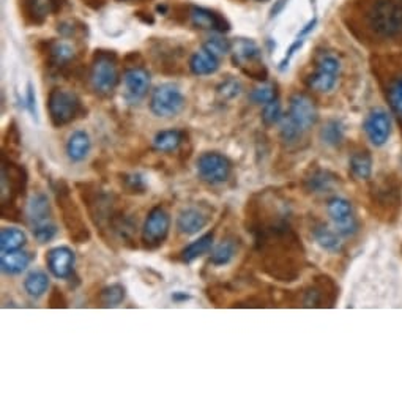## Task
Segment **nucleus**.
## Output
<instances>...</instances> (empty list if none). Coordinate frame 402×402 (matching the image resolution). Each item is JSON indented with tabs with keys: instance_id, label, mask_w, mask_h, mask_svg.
I'll return each mask as SVG.
<instances>
[{
	"instance_id": "obj_1",
	"label": "nucleus",
	"mask_w": 402,
	"mask_h": 402,
	"mask_svg": "<svg viewBox=\"0 0 402 402\" xmlns=\"http://www.w3.org/2000/svg\"><path fill=\"white\" fill-rule=\"evenodd\" d=\"M81 199L91 215L95 227H98L101 234H109L111 237L120 241H131L133 232L136 229L131 216L120 208L117 196L101 189L93 183H78Z\"/></svg>"
},
{
	"instance_id": "obj_2",
	"label": "nucleus",
	"mask_w": 402,
	"mask_h": 402,
	"mask_svg": "<svg viewBox=\"0 0 402 402\" xmlns=\"http://www.w3.org/2000/svg\"><path fill=\"white\" fill-rule=\"evenodd\" d=\"M53 191L55 196V202L62 213V221L67 231L76 243H87L91 240V231L86 225L84 216H82L78 203L74 202L72 188L68 187L65 180H57L53 183Z\"/></svg>"
},
{
	"instance_id": "obj_3",
	"label": "nucleus",
	"mask_w": 402,
	"mask_h": 402,
	"mask_svg": "<svg viewBox=\"0 0 402 402\" xmlns=\"http://www.w3.org/2000/svg\"><path fill=\"white\" fill-rule=\"evenodd\" d=\"M27 189V172L21 164H16L13 159L4 156L2 161V210L10 207V213L4 216L8 220L18 212L16 201L25 196Z\"/></svg>"
},
{
	"instance_id": "obj_4",
	"label": "nucleus",
	"mask_w": 402,
	"mask_h": 402,
	"mask_svg": "<svg viewBox=\"0 0 402 402\" xmlns=\"http://www.w3.org/2000/svg\"><path fill=\"white\" fill-rule=\"evenodd\" d=\"M368 18L369 25L380 36H396L402 32V6L393 0H377Z\"/></svg>"
},
{
	"instance_id": "obj_5",
	"label": "nucleus",
	"mask_w": 402,
	"mask_h": 402,
	"mask_svg": "<svg viewBox=\"0 0 402 402\" xmlns=\"http://www.w3.org/2000/svg\"><path fill=\"white\" fill-rule=\"evenodd\" d=\"M48 112L51 123H53L55 128H60V126L74 122V120L81 116V100L78 98V95L73 92L63 91V88H55V91L49 93Z\"/></svg>"
},
{
	"instance_id": "obj_6",
	"label": "nucleus",
	"mask_w": 402,
	"mask_h": 402,
	"mask_svg": "<svg viewBox=\"0 0 402 402\" xmlns=\"http://www.w3.org/2000/svg\"><path fill=\"white\" fill-rule=\"evenodd\" d=\"M91 82L93 91L98 95H112L119 86V69L116 57L109 53H100L95 55L92 69H91Z\"/></svg>"
},
{
	"instance_id": "obj_7",
	"label": "nucleus",
	"mask_w": 402,
	"mask_h": 402,
	"mask_svg": "<svg viewBox=\"0 0 402 402\" xmlns=\"http://www.w3.org/2000/svg\"><path fill=\"white\" fill-rule=\"evenodd\" d=\"M185 106H187V100L180 88L174 84L158 86L152 93L150 111L156 117H175L185 109Z\"/></svg>"
},
{
	"instance_id": "obj_8",
	"label": "nucleus",
	"mask_w": 402,
	"mask_h": 402,
	"mask_svg": "<svg viewBox=\"0 0 402 402\" xmlns=\"http://www.w3.org/2000/svg\"><path fill=\"white\" fill-rule=\"evenodd\" d=\"M170 231V215L168 210L158 206L150 210L147 215L144 227H142V245L147 250H158L159 246L164 245L168 240V235Z\"/></svg>"
},
{
	"instance_id": "obj_9",
	"label": "nucleus",
	"mask_w": 402,
	"mask_h": 402,
	"mask_svg": "<svg viewBox=\"0 0 402 402\" xmlns=\"http://www.w3.org/2000/svg\"><path fill=\"white\" fill-rule=\"evenodd\" d=\"M197 175L208 185H221L227 182L232 172V164L227 156L218 152H206L196 161Z\"/></svg>"
},
{
	"instance_id": "obj_10",
	"label": "nucleus",
	"mask_w": 402,
	"mask_h": 402,
	"mask_svg": "<svg viewBox=\"0 0 402 402\" xmlns=\"http://www.w3.org/2000/svg\"><path fill=\"white\" fill-rule=\"evenodd\" d=\"M234 54V63L235 67H240L245 73L254 76V78L262 81L265 79V68L262 67V55H260V49L254 41L251 40H237L232 44Z\"/></svg>"
},
{
	"instance_id": "obj_11",
	"label": "nucleus",
	"mask_w": 402,
	"mask_h": 402,
	"mask_svg": "<svg viewBox=\"0 0 402 402\" xmlns=\"http://www.w3.org/2000/svg\"><path fill=\"white\" fill-rule=\"evenodd\" d=\"M286 119L289 120L292 125H295L300 131L306 133L317 123L319 119V112L314 101H312L308 95H293L289 101V112H287Z\"/></svg>"
},
{
	"instance_id": "obj_12",
	"label": "nucleus",
	"mask_w": 402,
	"mask_h": 402,
	"mask_svg": "<svg viewBox=\"0 0 402 402\" xmlns=\"http://www.w3.org/2000/svg\"><path fill=\"white\" fill-rule=\"evenodd\" d=\"M341 63L331 54H322L317 59V69L308 78V86L316 92L333 91L340 74Z\"/></svg>"
},
{
	"instance_id": "obj_13",
	"label": "nucleus",
	"mask_w": 402,
	"mask_h": 402,
	"mask_svg": "<svg viewBox=\"0 0 402 402\" xmlns=\"http://www.w3.org/2000/svg\"><path fill=\"white\" fill-rule=\"evenodd\" d=\"M327 212L331 221L335 222V227L340 235L350 237L359 231V221L354 215L352 203L344 197H333L327 203Z\"/></svg>"
},
{
	"instance_id": "obj_14",
	"label": "nucleus",
	"mask_w": 402,
	"mask_h": 402,
	"mask_svg": "<svg viewBox=\"0 0 402 402\" xmlns=\"http://www.w3.org/2000/svg\"><path fill=\"white\" fill-rule=\"evenodd\" d=\"M212 215L199 206H188L177 215V229L183 235H196L208 226Z\"/></svg>"
},
{
	"instance_id": "obj_15",
	"label": "nucleus",
	"mask_w": 402,
	"mask_h": 402,
	"mask_svg": "<svg viewBox=\"0 0 402 402\" xmlns=\"http://www.w3.org/2000/svg\"><path fill=\"white\" fill-rule=\"evenodd\" d=\"M76 256L74 251L68 246H55L46 254V265L54 278L68 279L74 272Z\"/></svg>"
},
{
	"instance_id": "obj_16",
	"label": "nucleus",
	"mask_w": 402,
	"mask_h": 402,
	"mask_svg": "<svg viewBox=\"0 0 402 402\" xmlns=\"http://www.w3.org/2000/svg\"><path fill=\"white\" fill-rule=\"evenodd\" d=\"M125 84V100L130 105H136L142 100L150 88V74L147 69L134 67L126 69L123 74Z\"/></svg>"
},
{
	"instance_id": "obj_17",
	"label": "nucleus",
	"mask_w": 402,
	"mask_h": 402,
	"mask_svg": "<svg viewBox=\"0 0 402 402\" xmlns=\"http://www.w3.org/2000/svg\"><path fill=\"white\" fill-rule=\"evenodd\" d=\"M363 128L373 145L382 147L391 136V119L385 111L375 109L366 117Z\"/></svg>"
},
{
	"instance_id": "obj_18",
	"label": "nucleus",
	"mask_w": 402,
	"mask_h": 402,
	"mask_svg": "<svg viewBox=\"0 0 402 402\" xmlns=\"http://www.w3.org/2000/svg\"><path fill=\"white\" fill-rule=\"evenodd\" d=\"M27 220L32 227L53 222V210H51L49 197L41 191H36L30 196L27 202Z\"/></svg>"
},
{
	"instance_id": "obj_19",
	"label": "nucleus",
	"mask_w": 402,
	"mask_h": 402,
	"mask_svg": "<svg viewBox=\"0 0 402 402\" xmlns=\"http://www.w3.org/2000/svg\"><path fill=\"white\" fill-rule=\"evenodd\" d=\"M92 149L91 136L86 131L76 130L67 140V155L72 163H81L88 156Z\"/></svg>"
},
{
	"instance_id": "obj_20",
	"label": "nucleus",
	"mask_w": 402,
	"mask_h": 402,
	"mask_svg": "<svg viewBox=\"0 0 402 402\" xmlns=\"http://www.w3.org/2000/svg\"><path fill=\"white\" fill-rule=\"evenodd\" d=\"M189 16H191V22H193L196 27L203 29V30L225 32L229 29L225 19L207 8H201V6H193Z\"/></svg>"
},
{
	"instance_id": "obj_21",
	"label": "nucleus",
	"mask_w": 402,
	"mask_h": 402,
	"mask_svg": "<svg viewBox=\"0 0 402 402\" xmlns=\"http://www.w3.org/2000/svg\"><path fill=\"white\" fill-rule=\"evenodd\" d=\"M32 262V256L29 253H24L21 250L11 251V253H2V257H0V267H2V272L8 276H16V274H21L22 272L27 270V267Z\"/></svg>"
},
{
	"instance_id": "obj_22",
	"label": "nucleus",
	"mask_w": 402,
	"mask_h": 402,
	"mask_svg": "<svg viewBox=\"0 0 402 402\" xmlns=\"http://www.w3.org/2000/svg\"><path fill=\"white\" fill-rule=\"evenodd\" d=\"M189 68H191V72L197 76L213 74L216 69L220 68L218 57L203 48L202 51H197V53L191 57Z\"/></svg>"
},
{
	"instance_id": "obj_23",
	"label": "nucleus",
	"mask_w": 402,
	"mask_h": 402,
	"mask_svg": "<svg viewBox=\"0 0 402 402\" xmlns=\"http://www.w3.org/2000/svg\"><path fill=\"white\" fill-rule=\"evenodd\" d=\"M239 253V239L226 237L221 243L212 251L210 264L215 267H226L232 262Z\"/></svg>"
},
{
	"instance_id": "obj_24",
	"label": "nucleus",
	"mask_w": 402,
	"mask_h": 402,
	"mask_svg": "<svg viewBox=\"0 0 402 402\" xmlns=\"http://www.w3.org/2000/svg\"><path fill=\"white\" fill-rule=\"evenodd\" d=\"M213 240H215V234L213 232H207L203 234L202 237H199L194 241H191L188 246H185L182 253H180V259L185 264H191L194 262L196 259H199L203 254H207L213 246Z\"/></svg>"
},
{
	"instance_id": "obj_25",
	"label": "nucleus",
	"mask_w": 402,
	"mask_h": 402,
	"mask_svg": "<svg viewBox=\"0 0 402 402\" xmlns=\"http://www.w3.org/2000/svg\"><path fill=\"white\" fill-rule=\"evenodd\" d=\"M337 178L333 172L317 169L312 172V174L306 178V189L311 191V193L321 194V193H328L330 189L335 188V185L337 183Z\"/></svg>"
},
{
	"instance_id": "obj_26",
	"label": "nucleus",
	"mask_w": 402,
	"mask_h": 402,
	"mask_svg": "<svg viewBox=\"0 0 402 402\" xmlns=\"http://www.w3.org/2000/svg\"><path fill=\"white\" fill-rule=\"evenodd\" d=\"M312 237H314L316 243L322 248L323 251L330 254H337L342 251V241L337 237V234L331 231L327 226L319 225L312 229Z\"/></svg>"
},
{
	"instance_id": "obj_27",
	"label": "nucleus",
	"mask_w": 402,
	"mask_h": 402,
	"mask_svg": "<svg viewBox=\"0 0 402 402\" xmlns=\"http://www.w3.org/2000/svg\"><path fill=\"white\" fill-rule=\"evenodd\" d=\"M24 289L30 298H41L49 289V276L46 272L34 270L24 279Z\"/></svg>"
},
{
	"instance_id": "obj_28",
	"label": "nucleus",
	"mask_w": 402,
	"mask_h": 402,
	"mask_svg": "<svg viewBox=\"0 0 402 402\" xmlns=\"http://www.w3.org/2000/svg\"><path fill=\"white\" fill-rule=\"evenodd\" d=\"M185 133L180 130H164L156 133V136L153 138V147L158 152L169 153L175 152L178 147L183 144Z\"/></svg>"
},
{
	"instance_id": "obj_29",
	"label": "nucleus",
	"mask_w": 402,
	"mask_h": 402,
	"mask_svg": "<svg viewBox=\"0 0 402 402\" xmlns=\"http://www.w3.org/2000/svg\"><path fill=\"white\" fill-rule=\"evenodd\" d=\"M25 243H27V235L22 229L4 227L0 232V250L2 253L22 250Z\"/></svg>"
},
{
	"instance_id": "obj_30",
	"label": "nucleus",
	"mask_w": 402,
	"mask_h": 402,
	"mask_svg": "<svg viewBox=\"0 0 402 402\" xmlns=\"http://www.w3.org/2000/svg\"><path fill=\"white\" fill-rule=\"evenodd\" d=\"M350 172L359 180H368L373 175V156L369 152H355L349 159Z\"/></svg>"
},
{
	"instance_id": "obj_31",
	"label": "nucleus",
	"mask_w": 402,
	"mask_h": 402,
	"mask_svg": "<svg viewBox=\"0 0 402 402\" xmlns=\"http://www.w3.org/2000/svg\"><path fill=\"white\" fill-rule=\"evenodd\" d=\"M321 139L330 147H340L344 140V125L340 120H328L321 130Z\"/></svg>"
},
{
	"instance_id": "obj_32",
	"label": "nucleus",
	"mask_w": 402,
	"mask_h": 402,
	"mask_svg": "<svg viewBox=\"0 0 402 402\" xmlns=\"http://www.w3.org/2000/svg\"><path fill=\"white\" fill-rule=\"evenodd\" d=\"M126 290L122 284H111L106 286L103 290L100 292V304L105 308H116L125 300Z\"/></svg>"
},
{
	"instance_id": "obj_33",
	"label": "nucleus",
	"mask_w": 402,
	"mask_h": 402,
	"mask_svg": "<svg viewBox=\"0 0 402 402\" xmlns=\"http://www.w3.org/2000/svg\"><path fill=\"white\" fill-rule=\"evenodd\" d=\"M49 54L55 67H65L74 59V48L65 41H55L51 44Z\"/></svg>"
},
{
	"instance_id": "obj_34",
	"label": "nucleus",
	"mask_w": 402,
	"mask_h": 402,
	"mask_svg": "<svg viewBox=\"0 0 402 402\" xmlns=\"http://www.w3.org/2000/svg\"><path fill=\"white\" fill-rule=\"evenodd\" d=\"M120 183H122L123 189L130 194H145L147 191V182L144 175L138 174V172H130V174H120Z\"/></svg>"
},
{
	"instance_id": "obj_35",
	"label": "nucleus",
	"mask_w": 402,
	"mask_h": 402,
	"mask_svg": "<svg viewBox=\"0 0 402 402\" xmlns=\"http://www.w3.org/2000/svg\"><path fill=\"white\" fill-rule=\"evenodd\" d=\"M250 98H251L253 103H256V105H267V103H270V101L278 98L276 87H274L273 84H264V86H260V87H257V88H254V91H253L251 95H250Z\"/></svg>"
},
{
	"instance_id": "obj_36",
	"label": "nucleus",
	"mask_w": 402,
	"mask_h": 402,
	"mask_svg": "<svg viewBox=\"0 0 402 402\" xmlns=\"http://www.w3.org/2000/svg\"><path fill=\"white\" fill-rule=\"evenodd\" d=\"M281 119H283V112H281V103L278 101V98L264 105L262 122L265 126H273L274 123L281 122Z\"/></svg>"
},
{
	"instance_id": "obj_37",
	"label": "nucleus",
	"mask_w": 402,
	"mask_h": 402,
	"mask_svg": "<svg viewBox=\"0 0 402 402\" xmlns=\"http://www.w3.org/2000/svg\"><path fill=\"white\" fill-rule=\"evenodd\" d=\"M57 232H59V229H57V225L53 222H46V225H41V226H36V227H32V234H34L35 240L38 243H48V241L53 240Z\"/></svg>"
},
{
	"instance_id": "obj_38",
	"label": "nucleus",
	"mask_w": 402,
	"mask_h": 402,
	"mask_svg": "<svg viewBox=\"0 0 402 402\" xmlns=\"http://www.w3.org/2000/svg\"><path fill=\"white\" fill-rule=\"evenodd\" d=\"M203 48H206L207 51H210V53L215 54L216 57H220V55H226L229 54L232 51V43L226 40V38H218V36H215V38H210V40L203 44Z\"/></svg>"
},
{
	"instance_id": "obj_39",
	"label": "nucleus",
	"mask_w": 402,
	"mask_h": 402,
	"mask_svg": "<svg viewBox=\"0 0 402 402\" xmlns=\"http://www.w3.org/2000/svg\"><path fill=\"white\" fill-rule=\"evenodd\" d=\"M30 10L34 13V16L36 18H46L51 15L55 6L54 0H30Z\"/></svg>"
},
{
	"instance_id": "obj_40",
	"label": "nucleus",
	"mask_w": 402,
	"mask_h": 402,
	"mask_svg": "<svg viewBox=\"0 0 402 402\" xmlns=\"http://www.w3.org/2000/svg\"><path fill=\"white\" fill-rule=\"evenodd\" d=\"M240 92H241V86H240V82L235 81V79H227L226 82H222V84L218 87V93L225 100H231V98L239 97Z\"/></svg>"
},
{
	"instance_id": "obj_41",
	"label": "nucleus",
	"mask_w": 402,
	"mask_h": 402,
	"mask_svg": "<svg viewBox=\"0 0 402 402\" xmlns=\"http://www.w3.org/2000/svg\"><path fill=\"white\" fill-rule=\"evenodd\" d=\"M390 103L393 109L402 114V79L396 81L390 88Z\"/></svg>"
},
{
	"instance_id": "obj_42",
	"label": "nucleus",
	"mask_w": 402,
	"mask_h": 402,
	"mask_svg": "<svg viewBox=\"0 0 402 402\" xmlns=\"http://www.w3.org/2000/svg\"><path fill=\"white\" fill-rule=\"evenodd\" d=\"M25 100H27V109L30 111L32 114V117H34L35 120L38 119L36 116V98H35V92H34V86L29 84L27 86V93H25Z\"/></svg>"
},
{
	"instance_id": "obj_43",
	"label": "nucleus",
	"mask_w": 402,
	"mask_h": 402,
	"mask_svg": "<svg viewBox=\"0 0 402 402\" xmlns=\"http://www.w3.org/2000/svg\"><path fill=\"white\" fill-rule=\"evenodd\" d=\"M172 300L177 303H183V302H188V300H191V295L187 292H182V290H177L172 293Z\"/></svg>"
}]
</instances>
